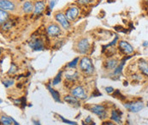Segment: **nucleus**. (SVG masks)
Returning <instances> with one entry per match:
<instances>
[{"label":"nucleus","instance_id":"19","mask_svg":"<svg viewBox=\"0 0 148 125\" xmlns=\"http://www.w3.org/2000/svg\"><path fill=\"white\" fill-rule=\"evenodd\" d=\"M117 64H118V62L116 59H110L108 60L106 63V66L107 69H116V68L117 67Z\"/></svg>","mask_w":148,"mask_h":125},{"label":"nucleus","instance_id":"30","mask_svg":"<svg viewBox=\"0 0 148 125\" xmlns=\"http://www.w3.org/2000/svg\"><path fill=\"white\" fill-rule=\"evenodd\" d=\"M106 91L108 93H114L115 90H114V88L112 87H106Z\"/></svg>","mask_w":148,"mask_h":125},{"label":"nucleus","instance_id":"5","mask_svg":"<svg viewBox=\"0 0 148 125\" xmlns=\"http://www.w3.org/2000/svg\"><path fill=\"white\" fill-rule=\"evenodd\" d=\"M71 94L73 96H75V98H77L78 100H84L87 97L86 93L85 92V89L82 86H78V87H75V88H73L71 90Z\"/></svg>","mask_w":148,"mask_h":125},{"label":"nucleus","instance_id":"32","mask_svg":"<svg viewBox=\"0 0 148 125\" xmlns=\"http://www.w3.org/2000/svg\"><path fill=\"white\" fill-rule=\"evenodd\" d=\"M55 3H56V1H55V0H51V3H50V10H52V9H53Z\"/></svg>","mask_w":148,"mask_h":125},{"label":"nucleus","instance_id":"37","mask_svg":"<svg viewBox=\"0 0 148 125\" xmlns=\"http://www.w3.org/2000/svg\"><path fill=\"white\" fill-rule=\"evenodd\" d=\"M83 125H95V124H83Z\"/></svg>","mask_w":148,"mask_h":125},{"label":"nucleus","instance_id":"2","mask_svg":"<svg viewBox=\"0 0 148 125\" xmlns=\"http://www.w3.org/2000/svg\"><path fill=\"white\" fill-rule=\"evenodd\" d=\"M91 111L96 114L100 119H106L107 117L106 108L102 104H93L91 107Z\"/></svg>","mask_w":148,"mask_h":125},{"label":"nucleus","instance_id":"9","mask_svg":"<svg viewBox=\"0 0 148 125\" xmlns=\"http://www.w3.org/2000/svg\"><path fill=\"white\" fill-rule=\"evenodd\" d=\"M47 34L51 37H57L61 34V28L55 23L50 24L47 27Z\"/></svg>","mask_w":148,"mask_h":125},{"label":"nucleus","instance_id":"18","mask_svg":"<svg viewBox=\"0 0 148 125\" xmlns=\"http://www.w3.org/2000/svg\"><path fill=\"white\" fill-rule=\"evenodd\" d=\"M65 78L69 82H75L79 78V73L77 71H72V72H67L65 74Z\"/></svg>","mask_w":148,"mask_h":125},{"label":"nucleus","instance_id":"8","mask_svg":"<svg viewBox=\"0 0 148 125\" xmlns=\"http://www.w3.org/2000/svg\"><path fill=\"white\" fill-rule=\"evenodd\" d=\"M118 46H119V49L126 55H130L132 54L134 52V47L127 41H119L118 43Z\"/></svg>","mask_w":148,"mask_h":125},{"label":"nucleus","instance_id":"14","mask_svg":"<svg viewBox=\"0 0 148 125\" xmlns=\"http://www.w3.org/2000/svg\"><path fill=\"white\" fill-rule=\"evenodd\" d=\"M64 100L65 102H67L68 104H71L75 107H79L81 104H80V101L78 100L77 98H75V96L73 95H67L64 98Z\"/></svg>","mask_w":148,"mask_h":125},{"label":"nucleus","instance_id":"28","mask_svg":"<svg viewBox=\"0 0 148 125\" xmlns=\"http://www.w3.org/2000/svg\"><path fill=\"white\" fill-rule=\"evenodd\" d=\"M95 0H78V3L80 4H83V5H87V4H91L94 2Z\"/></svg>","mask_w":148,"mask_h":125},{"label":"nucleus","instance_id":"36","mask_svg":"<svg viewBox=\"0 0 148 125\" xmlns=\"http://www.w3.org/2000/svg\"><path fill=\"white\" fill-rule=\"evenodd\" d=\"M34 123L35 124V125H41V124H40V122H36V121H34Z\"/></svg>","mask_w":148,"mask_h":125},{"label":"nucleus","instance_id":"15","mask_svg":"<svg viewBox=\"0 0 148 125\" xmlns=\"http://www.w3.org/2000/svg\"><path fill=\"white\" fill-rule=\"evenodd\" d=\"M34 4H33L31 1H26L22 4V10L26 14H30L31 12L34 11Z\"/></svg>","mask_w":148,"mask_h":125},{"label":"nucleus","instance_id":"26","mask_svg":"<svg viewBox=\"0 0 148 125\" xmlns=\"http://www.w3.org/2000/svg\"><path fill=\"white\" fill-rule=\"evenodd\" d=\"M16 71H17V66L15 63H12L10 69H9V71H8V74L9 75H13V74H16Z\"/></svg>","mask_w":148,"mask_h":125},{"label":"nucleus","instance_id":"16","mask_svg":"<svg viewBox=\"0 0 148 125\" xmlns=\"http://www.w3.org/2000/svg\"><path fill=\"white\" fill-rule=\"evenodd\" d=\"M111 120L116 122V124L122 123V112L118 110H112L111 111Z\"/></svg>","mask_w":148,"mask_h":125},{"label":"nucleus","instance_id":"27","mask_svg":"<svg viewBox=\"0 0 148 125\" xmlns=\"http://www.w3.org/2000/svg\"><path fill=\"white\" fill-rule=\"evenodd\" d=\"M3 86H4L5 87H10V86H12V85L14 84V81H13V80H10V79L5 80V81L3 82Z\"/></svg>","mask_w":148,"mask_h":125},{"label":"nucleus","instance_id":"20","mask_svg":"<svg viewBox=\"0 0 148 125\" xmlns=\"http://www.w3.org/2000/svg\"><path fill=\"white\" fill-rule=\"evenodd\" d=\"M1 124L2 125H13V118L12 117H9L6 116H2L1 117Z\"/></svg>","mask_w":148,"mask_h":125},{"label":"nucleus","instance_id":"39","mask_svg":"<svg viewBox=\"0 0 148 125\" xmlns=\"http://www.w3.org/2000/svg\"><path fill=\"white\" fill-rule=\"evenodd\" d=\"M147 107H148V102H147Z\"/></svg>","mask_w":148,"mask_h":125},{"label":"nucleus","instance_id":"12","mask_svg":"<svg viewBox=\"0 0 148 125\" xmlns=\"http://www.w3.org/2000/svg\"><path fill=\"white\" fill-rule=\"evenodd\" d=\"M139 70L146 76H148V61L146 59H140L138 62Z\"/></svg>","mask_w":148,"mask_h":125},{"label":"nucleus","instance_id":"3","mask_svg":"<svg viewBox=\"0 0 148 125\" xmlns=\"http://www.w3.org/2000/svg\"><path fill=\"white\" fill-rule=\"evenodd\" d=\"M125 108H127L128 111H130L131 112H139L140 111H141L145 104L141 101H134V102H129V103H125L124 104Z\"/></svg>","mask_w":148,"mask_h":125},{"label":"nucleus","instance_id":"17","mask_svg":"<svg viewBox=\"0 0 148 125\" xmlns=\"http://www.w3.org/2000/svg\"><path fill=\"white\" fill-rule=\"evenodd\" d=\"M47 88H48L49 92L51 93V96H52L53 100H54L56 102H59V103H61V100H60V94H59V93H58V91H56L54 88H52V87H51V85H47Z\"/></svg>","mask_w":148,"mask_h":125},{"label":"nucleus","instance_id":"29","mask_svg":"<svg viewBox=\"0 0 148 125\" xmlns=\"http://www.w3.org/2000/svg\"><path fill=\"white\" fill-rule=\"evenodd\" d=\"M59 117L61 118V120L65 123V124H69V125H77V124L75 123V122H72V121H69V120H67V119H64V117H62V116H60L59 115Z\"/></svg>","mask_w":148,"mask_h":125},{"label":"nucleus","instance_id":"1","mask_svg":"<svg viewBox=\"0 0 148 125\" xmlns=\"http://www.w3.org/2000/svg\"><path fill=\"white\" fill-rule=\"evenodd\" d=\"M80 69L86 75H92L94 72V68L91 59L87 57H83L80 62Z\"/></svg>","mask_w":148,"mask_h":125},{"label":"nucleus","instance_id":"13","mask_svg":"<svg viewBox=\"0 0 148 125\" xmlns=\"http://www.w3.org/2000/svg\"><path fill=\"white\" fill-rule=\"evenodd\" d=\"M45 3L42 1V0H40V1H36L35 3H34V14L35 16H38L40 14H41L43 12V10H45Z\"/></svg>","mask_w":148,"mask_h":125},{"label":"nucleus","instance_id":"21","mask_svg":"<svg viewBox=\"0 0 148 125\" xmlns=\"http://www.w3.org/2000/svg\"><path fill=\"white\" fill-rule=\"evenodd\" d=\"M9 14L5 11V10H2L0 11V22H1V25H3V23H5L6 21L9 20Z\"/></svg>","mask_w":148,"mask_h":125},{"label":"nucleus","instance_id":"35","mask_svg":"<svg viewBox=\"0 0 148 125\" xmlns=\"http://www.w3.org/2000/svg\"><path fill=\"white\" fill-rule=\"evenodd\" d=\"M13 122H14V125H20L16 120H15V119H14V118H13Z\"/></svg>","mask_w":148,"mask_h":125},{"label":"nucleus","instance_id":"31","mask_svg":"<svg viewBox=\"0 0 148 125\" xmlns=\"http://www.w3.org/2000/svg\"><path fill=\"white\" fill-rule=\"evenodd\" d=\"M86 124H92V118H91V117H87L86 118Z\"/></svg>","mask_w":148,"mask_h":125},{"label":"nucleus","instance_id":"11","mask_svg":"<svg viewBox=\"0 0 148 125\" xmlns=\"http://www.w3.org/2000/svg\"><path fill=\"white\" fill-rule=\"evenodd\" d=\"M29 46L34 51H42L44 49V44L40 39H34L29 42Z\"/></svg>","mask_w":148,"mask_h":125},{"label":"nucleus","instance_id":"34","mask_svg":"<svg viewBox=\"0 0 148 125\" xmlns=\"http://www.w3.org/2000/svg\"><path fill=\"white\" fill-rule=\"evenodd\" d=\"M102 125H116L115 124H113V123H111V122H105V123H103V124Z\"/></svg>","mask_w":148,"mask_h":125},{"label":"nucleus","instance_id":"22","mask_svg":"<svg viewBox=\"0 0 148 125\" xmlns=\"http://www.w3.org/2000/svg\"><path fill=\"white\" fill-rule=\"evenodd\" d=\"M127 58H125V59H123L122 62H120V64L116 68V69L114 70V74L115 75H119V74H121V72H122V70H123V65H124V63H125V61L127 60Z\"/></svg>","mask_w":148,"mask_h":125},{"label":"nucleus","instance_id":"4","mask_svg":"<svg viewBox=\"0 0 148 125\" xmlns=\"http://www.w3.org/2000/svg\"><path fill=\"white\" fill-rule=\"evenodd\" d=\"M76 49L80 53L86 54L90 50V43L86 39L83 38L78 41L77 45H76Z\"/></svg>","mask_w":148,"mask_h":125},{"label":"nucleus","instance_id":"24","mask_svg":"<svg viewBox=\"0 0 148 125\" xmlns=\"http://www.w3.org/2000/svg\"><path fill=\"white\" fill-rule=\"evenodd\" d=\"M61 78H62V71H60V72H59V73L57 75V76H56V77L53 79L52 85H53V86H56V85H58V84L61 82Z\"/></svg>","mask_w":148,"mask_h":125},{"label":"nucleus","instance_id":"6","mask_svg":"<svg viewBox=\"0 0 148 125\" xmlns=\"http://www.w3.org/2000/svg\"><path fill=\"white\" fill-rule=\"evenodd\" d=\"M65 16L69 21H75L79 16V9L75 6L69 7L65 11Z\"/></svg>","mask_w":148,"mask_h":125},{"label":"nucleus","instance_id":"38","mask_svg":"<svg viewBox=\"0 0 148 125\" xmlns=\"http://www.w3.org/2000/svg\"><path fill=\"white\" fill-rule=\"evenodd\" d=\"M145 1H146V2L147 3V4H148V0H145Z\"/></svg>","mask_w":148,"mask_h":125},{"label":"nucleus","instance_id":"23","mask_svg":"<svg viewBox=\"0 0 148 125\" xmlns=\"http://www.w3.org/2000/svg\"><path fill=\"white\" fill-rule=\"evenodd\" d=\"M13 26H14V21H10V20H8L5 23H3V24L2 25V29H3V30H9V29H10Z\"/></svg>","mask_w":148,"mask_h":125},{"label":"nucleus","instance_id":"33","mask_svg":"<svg viewBox=\"0 0 148 125\" xmlns=\"http://www.w3.org/2000/svg\"><path fill=\"white\" fill-rule=\"evenodd\" d=\"M96 92H97V90H94V93L92 94V97H96V96H101V95H102L100 93H96Z\"/></svg>","mask_w":148,"mask_h":125},{"label":"nucleus","instance_id":"10","mask_svg":"<svg viewBox=\"0 0 148 125\" xmlns=\"http://www.w3.org/2000/svg\"><path fill=\"white\" fill-rule=\"evenodd\" d=\"M0 8L2 10L13 11L16 9V5L13 2H11L10 0H1L0 1Z\"/></svg>","mask_w":148,"mask_h":125},{"label":"nucleus","instance_id":"25","mask_svg":"<svg viewBox=\"0 0 148 125\" xmlns=\"http://www.w3.org/2000/svg\"><path fill=\"white\" fill-rule=\"evenodd\" d=\"M79 60H80V58H75L73 61H71L70 62H69L68 67H69V68H71V69H75V68L77 66V64H78V62H79Z\"/></svg>","mask_w":148,"mask_h":125},{"label":"nucleus","instance_id":"7","mask_svg":"<svg viewBox=\"0 0 148 125\" xmlns=\"http://www.w3.org/2000/svg\"><path fill=\"white\" fill-rule=\"evenodd\" d=\"M55 19L63 27V28H64V29H69V28L70 24H69V20L67 19L65 14H64V13H57L55 15Z\"/></svg>","mask_w":148,"mask_h":125}]
</instances>
